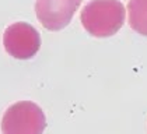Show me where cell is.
<instances>
[{
  "instance_id": "3",
  "label": "cell",
  "mask_w": 147,
  "mask_h": 134,
  "mask_svg": "<svg viewBox=\"0 0 147 134\" xmlns=\"http://www.w3.org/2000/svg\"><path fill=\"white\" fill-rule=\"evenodd\" d=\"M3 45L6 52L14 59H32L41 48V36L31 24L14 22L9 25L3 34Z\"/></svg>"
},
{
  "instance_id": "4",
  "label": "cell",
  "mask_w": 147,
  "mask_h": 134,
  "mask_svg": "<svg viewBox=\"0 0 147 134\" xmlns=\"http://www.w3.org/2000/svg\"><path fill=\"white\" fill-rule=\"evenodd\" d=\"M80 4L81 0H36L35 14L46 29L60 31L70 24Z\"/></svg>"
},
{
  "instance_id": "5",
  "label": "cell",
  "mask_w": 147,
  "mask_h": 134,
  "mask_svg": "<svg viewBox=\"0 0 147 134\" xmlns=\"http://www.w3.org/2000/svg\"><path fill=\"white\" fill-rule=\"evenodd\" d=\"M126 13L129 27L137 34L147 36V0H129Z\"/></svg>"
},
{
  "instance_id": "2",
  "label": "cell",
  "mask_w": 147,
  "mask_h": 134,
  "mask_svg": "<svg viewBox=\"0 0 147 134\" xmlns=\"http://www.w3.org/2000/svg\"><path fill=\"white\" fill-rule=\"evenodd\" d=\"M46 127L44 111L31 100L9 106L1 119L3 134H42Z\"/></svg>"
},
{
  "instance_id": "1",
  "label": "cell",
  "mask_w": 147,
  "mask_h": 134,
  "mask_svg": "<svg viewBox=\"0 0 147 134\" xmlns=\"http://www.w3.org/2000/svg\"><path fill=\"white\" fill-rule=\"evenodd\" d=\"M126 9L121 0H91L80 13L83 28L95 38H109L125 24Z\"/></svg>"
}]
</instances>
